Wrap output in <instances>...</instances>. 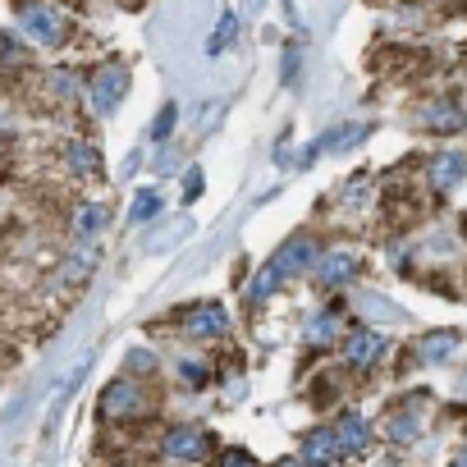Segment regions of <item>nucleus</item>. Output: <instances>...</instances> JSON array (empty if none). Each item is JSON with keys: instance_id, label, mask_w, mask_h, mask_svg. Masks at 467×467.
<instances>
[{"instance_id": "2eb2a0df", "label": "nucleus", "mask_w": 467, "mask_h": 467, "mask_svg": "<svg viewBox=\"0 0 467 467\" xmlns=\"http://www.w3.org/2000/svg\"><path fill=\"white\" fill-rule=\"evenodd\" d=\"M303 458H307V462H317V467H326V462L344 458V453H339V440H335V431H326V426L307 431V440H303Z\"/></svg>"}, {"instance_id": "b1692460", "label": "nucleus", "mask_w": 467, "mask_h": 467, "mask_svg": "<svg viewBox=\"0 0 467 467\" xmlns=\"http://www.w3.org/2000/svg\"><path fill=\"white\" fill-rule=\"evenodd\" d=\"M202 188H206L202 170H188V174H183V202H197V197H202Z\"/></svg>"}, {"instance_id": "f8f14e48", "label": "nucleus", "mask_w": 467, "mask_h": 467, "mask_svg": "<svg viewBox=\"0 0 467 467\" xmlns=\"http://www.w3.org/2000/svg\"><path fill=\"white\" fill-rule=\"evenodd\" d=\"M421 124H426L431 133H458V129L467 124V115H462V106H453V101L444 97V101H426V106H421Z\"/></svg>"}, {"instance_id": "9b49d317", "label": "nucleus", "mask_w": 467, "mask_h": 467, "mask_svg": "<svg viewBox=\"0 0 467 467\" xmlns=\"http://www.w3.org/2000/svg\"><path fill=\"white\" fill-rule=\"evenodd\" d=\"M458 330H431L417 348H412V358L421 362V367H440V362H449L453 353H458Z\"/></svg>"}, {"instance_id": "7ed1b4c3", "label": "nucleus", "mask_w": 467, "mask_h": 467, "mask_svg": "<svg viewBox=\"0 0 467 467\" xmlns=\"http://www.w3.org/2000/svg\"><path fill=\"white\" fill-rule=\"evenodd\" d=\"M142 408H147V394H142V380H133V376H119V380H110V385H106V394H101V403H97V412H101L106 421L138 417Z\"/></svg>"}, {"instance_id": "412c9836", "label": "nucleus", "mask_w": 467, "mask_h": 467, "mask_svg": "<svg viewBox=\"0 0 467 467\" xmlns=\"http://www.w3.org/2000/svg\"><path fill=\"white\" fill-rule=\"evenodd\" d=\"M298 74H303V42H289L285 47V65H280V83L298 88Z\"/></svg>"}, {"instance_id": "6ab92c4d", "label": "nucleus", "mask_w": 467, "mask_h": 467, "mask_svg": "<svg viewBox=\"0 0 467 467\" xmlns=\"http://www.w3.org/2000/svg\"><path fill=\"white\" fill-rule=\"evenodd\" d=\"M367 133H371V124H339V129H330V133L321 138V147H326V151H348V147H358Z\"/></svg>"}, {"instance_id": "393cba45", "label": "nucleus", "mask_w": 467, "mask_h": 467, "mask_svg": "<svg viewBox=\"0 0 467 467\" xmlns=\"http://www.w3.org/2000/svg\"><path fill=\"white\" fill-rule=\"evenodd\" d=\"M179 376H183V385H192V389H202V385H206V367H202V362H183V367H179Z\"/></svg>"}, {"instance_id": "bb28decb", "label": "nucleus", "mask_w": 467, "mask_h": 467, "mask_svg": "<svg viewBox=\"0 0 467 467\" xmlns=\"http://www.w3.org/2000/svg\"><path fill=\"white\" fill-rule=\"evenodd\" d=\"M275 467H317V462H307V458L298 453V458H285V462H275Z\"/></svg>"}, {"instance_id": "20e7f679", "label": "nucleus", "mask_w": 467, "mask_h": 467, "mask_svg": "<svg viewBox=\"0 0 467 467\" xmlns=\"http://www.w3.org/2000/svg\"><path fill=\"white\" fill-rule=\"evenodd\" d=\"M344 362L348 367H358V371H367V367H376V362H385V353H389V344H385V335H376V330H348L344 339Z\"/></svg>"}, {"instance_id": "6e6552de", "label": "nucleus", "mask_w": 467, "mask_h": 467, "mask_svg": "<svg viewBox=\"0 0 467 467\" xmlns=\"http://www.w3.org/2000/svg\"><path fill=\"white\" fill-rule=\"evenodd\" d=\"M335 440H339V453H344V458L367 453V444H371V426H367V417H362V412H339V421H335Z\"/></svg>"}, {"instance_id": "a211bd4d", "label": "nucleus", "mask_w": 467, "mask_h": 467, "mask_svg": "<svg viewBox=\"0 0 467 467\" xmlns=\"http://www.w3.org/2000/svg\"><path fill=\"white\" fill-rule=\"evenodd\" d=\"M234 42H239V15L224 10V15H220V24H215V33H211V42H206V56L215 60V56H224Z\"/></svg>"}, {"instance_id": "4468645a", "label": "nucleus", "mask_w": 467, "mask_h": 467, "mask_svg": "<svg viewBox=\"0 0 467 467\" xmlns=\"http://www.w3.org/2000/svg\"><path fill=\"white\" fill-rule=\"evenodd\" d=\"M106 224H110V206H101V202H83V206L74 211V239L88 244V239H97Z\"/></svg>"}, {"instance_id": "423d86ee", "label": "nucleus", "mask_w": 467, "mask_h": 467, "mask_svg": "<svg viewBox=\"0 0 467 467\" xmlns=\"http://www.w3.org/2000/svg\"><path fill=\"white\" fill-rule=\"evenodd\" d=\"M462 179H467V156H462V151H440V156H431V165H426L431 192H453Z\"/></svg>"}, {"instance_id": "0eeeda50", "label": "nucleus", "mask_w": 467, "mask_h": 467, "mask_svg": "<svg viewBox=\"0 0 467 467\" xmlns=\"http://www.w3.org/2000/svg\"><path fill=\"white\" fill-rule=\"evenodd\" d=\"M183 330H188L192 339H220V335L229 330V317H224L220 303H197V307L183 312Z\"/></svg>"}, {"instance_id": "39448f33", "label": "nucleus", "mask_w": 467, "mask_h": 467, "mask_svg": "<svg viewBox=\"0 0 467 467\" xmlns=\"http://www.w3.org/2000/svg\"><path fill=\"white\" fill-rule=\"evenodd\" d=\"M206 449H211V440H206L197 426H170V431L161 435V453L174 458V462H202Z\"/></svg>"}, {"instance_id": "f257e3e1", "label": "nucleus", "mask_w": 467, "mask_h": 467, "mask_svg": "<svg viewBox=\"0 0 467 467\" xmlns=\"http://www.w3.org/2000/svg\"><path fill=\"white\" fill-rule=\"evenodd\" d=\"M124 92H129V69L124 65H101V69H92L88 74V106L97 110V115H110L119 101H124Z\"/></svg>"}, {"instance_id": "f03ea898", "label": "nucleus", "mask_w": 467, "mask_h": 467, "mask_svg": "<svg viewBox=\"0 0 467 467\" xmlns=\"http://www.w3.org/2000/svg\"><path fill=\"white\" fill-rule=\"evenodd\" d=\"M19 28H24L37 47H60V42L69 37V19H65L56 5H37V0L19 10Z\"/></svg>"}, {"instance_id": "dca6fc26", "label": "nucleus", "mask_w": 467, "mask_h": 467, "mask_svg": "<svg viewBox=\"0 0 467 467\" xmlns=\"http://www.w3.org/2000/svg\"><path fill=\"white\" fill-rule=\"evenodd\" d=\"M65 165H69V174H78V179H97V174H101V151H97L92 142H69V147H65Z\"/></svg>"}, {"instance_id": "1a4fd4ad", "label": "nucleus", "mask_w": 467, "mask_h": 467, "mask_svg": "<svg viewBox=\"0 0 467 467\" xmlns=\"http://www.w3.org/2000/svg\"><path fill=\"white\" fill-rule=\"evenodd\" d=\"M353 275H358V257H353V253L335 248V253L317 257V285H321V289H339V285H348Z\"/></svg>"}, {"instance_id": "9d476101", "label": "nucleus", "mask_w": 467, "mask_h": 467, "mask_svg": "<svg viewBox=\"0 0 467 467\" xmlns=\"http://www.w3.org/2000/svg\"><path fill=\"white\" fill-rule=\"evenodd\" d=\"M421 403L417 399H403L394 412H389V421H385V435L394 440V444H412L417 435H421Z\"/></svg>"}, {"instance_id": "4be33fe9", "label": "nucleus", "mask_w": 467, "mask_h": 467, "mask_svg": "<svg viewBox=\"0 0 467 467\" xmlns=\"http://www.w3.org/2000/svg\"><path fill=\"white\" fill-rule=\"evenodd\" d=\"M174 119H179V106H174V101H165V106H161V115L151 119V142H165V138L174 133Z\"/></svg>"}, {"instance_id": "5701e85b", "label": "nucleus", "mask_w": 467, "mask_h": 467, "mask_svg": "<svg viewBox=\"0 0 467 467\" xmlns=\"http://www.w3.org/2000/svg\"><path fill=\"white\" fill-rule=\"evenodd\" d=\"M47 88L56 92V101H69V97H74V74H65V69H56V74L47 78Z\"/></svg>"}, {"instance_id": "cd10ccee", "label": "nucleus", "mask_w": 467, "mask_h": 467, "mask_svg": "<svg viewBox=\"0 0 467 467\" xmlns=\"http://www.w3.org/2000/svg\"><path fill=\"white\" fill-rule=\"evenodd\" d=\"M453 467H467V449H462V453H458V458H453Z\"/></svg>"}, {"instance_id": "aec40b11", "label": "nucleus", "mask_w": 467, "mask_h": 467, "mask_svg": "<svg viewBox=\"0 0 467 467\" xmlns=\"http://www.w3.org/2000/svg\"><path fill=\"white\" fill-rule=\"evenodd\" d=\"M156 211H161V192H156V188H142V192L133 197V206H129V224H147Z\"/></svg>"}, {"instance_id": "f3484780", "label": "nucleus", "mask_w": 467, "mask_h": 467, "mask_svg": "<svg viewBox=\"0 0 467 467\" xmlns=\"http://www.w3.org/2000/svg\"><path fill=\"white\" fill-rule=\"evenodd\" d=\"M285 280H289V271H285V262H280V253H275V257L262 266V275L253 280V294H248V298H253V307H257V303H266V298H271Z\"/></svg>"}, {"instance_id": "a878e982", "label": "nucleus", "mask_w": 467, "mask_h": 467, "mask_svg": "<svg viewBox=\"0 0 467 467\" xmlns=\"http://www.w3.org/2000/svg\"><path fill=\"white\" fill-rule=\"evenodd\" d=\"M220 467H257V462H253V458H248V453H244V449H229V453H224V462H220Z\"/></svg>"}, {"instance_id": "ddd939ff", "label": "nucleus", "mask_w": 467, "mask_h": 467, "mask_svg": "<svg viewBox=\"0 0 467 467\" xmlns=\"http://www.w3.org/2000/svg\"><path fill=\"white\" fill-rule=\"evenodd\" d=\"M339 335H344V307L339 303L326 307L321 317H312V326H307V344L312 348H330V344H339Z\"/></svg>"}]
</instances>
